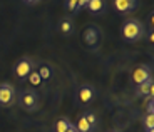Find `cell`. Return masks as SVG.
Listing matches in <instances>:
<instances>
[{
    "mask_svg": "<svg viewBox=\"0 0 154 132\" xmlns=\"http://www.w3.org/2000/svg\"><path fill=\"white\" fill-rule=\"evenodd\" d=\"M144 35V25L136 19H129L122 25V37L127 42H137Z\"/></svg>",
    "mask_w": 154,
    "mask_h": 132,
    "instance_id": "6da1fadb",
    "label": "cell"
},
{
    "mask_svg": "<svg viewBox=\"0 0 154 132\" xmlns=\"http://www.w3.org/2000/svg\"><path fill=\"white\" fill-rule=\"evenodd\" d=\"M15 100V89L10 84H0V105L8 107Z\"/></svg>",
    "mask_w": 154,
    "mask_h": 132,
    "instance_id": "7a4b0ae2",
    "label": "cell"
},
{
    "mask_svg": "<svg viewBox=\"0 0 154 132\" xmlns=\"http://www.w3.org/2000/svg\"><path fill=\"white\" fill-rule=\"evenodd\" d=\"M32 70H34V64H32L30 58H22V60H19L15 65V69H14V72H15V75L19 79H27L29 74H30Z\"/></svg>",
    "mask_w": 154,
    "mask_h": 132,
    "instance_id": "3957f363",
    "label": "cell"
},
{
    "mask_svg": "<svg viewBox=\"0 0 154 132\" xmlns=\"http://www.w3.org/2000/svg\"><path fill=\"white\" fill-rule=\"evenodd\" d=\"M20 104H22L23 109H27V110H35V109H37V104H38L37 94H35L34 90H27V92H23L22 99H20Z\"/></svg>",
    "mask_w": 154,
    "mask_h": 132,
    "instance_id": "277c9868",
    "label": "cell"
},
{
    "mask_svg": "<svg viewBox=\"0 0 154 132\" xmlns=\"http://www.w3.org/2000/svg\"><path fill=\"white\" fill-rule=\"evenodd\" d=\"M132 80H134L137 86L143 84V82H146V80H151V69L147 65L136 67V69L132 70Z\"/></svg>",
    "mask_w": 154,
    "mask_h": 132,
    "instance_id": "5b68a950",
    "label": "cell"
},
{
    "mask_svg": "<svg viewBox=\"0 0 154 132\" xmlns=\"http://www.w3.org/2000/svg\"><path fill=\"white\" fill-rule=\"evenodd\" d=\"M112 5L117 12L121 14H127V12H131L136 8L137 5V0H112Z\"/></svg>",
    "mask_w": 154,
    "mask_h": 132,
    "instance_id": "8992f818",
    "label": "cell"
},
{
    "mask_svg": "<svg viewBox=\"0 0 154 132\" xmlns=\"http://www.w3.org/2000/svg\"><path fill=\"white\" fill-rule=\"evenodd\" d=\"M77 99H79V102H82V104H89V102L94 99V89L89 86H82L81 89L77 90Z\"/></svg>",
    "mask_w": 154,
    "mask_h": 132,
    "instance_id": "52a82bcc",
    "label": "cell"
},
{
    "mask_svg": "<svg viewBox=\"0 0 154 132\" xmlns=\"http://www.w3.org/2000/svg\"><path fill=\"white\" fill-rule=\"evenodd\" d=\"M99 32H97V28H94V27H89L87 30L84 32V42L87 44V45H91V47H96L97 44H99Z\"/></svg>",
    "mask_w": 154,
    "mask_h": 132,
    "instance_id": "ba28073f",
    "label": "cell"
},
{
    "mask_svg": "<svg viewBox=\"0 0 154 132\" xmlns=\"http://www.w3.org/2000/svg\"><path fill=\"white\" fill-rule=\"evenodd\" d=\"M137 94H139V95H151V97H152V94H154L152 79H151V80L143 82V84H139V86H137Z\"/></svg>",
    "mask_w": 154,
    "mask_h": 132,
    "instance_id": "9c48e42d",
    "label": "cell"
},
{
    "mask_svg": "<svg viewBox=\"0 0 154 132\" xmlns=\"http://www.w3.org/2000/svg\"><path fill=\"white\" fill-rule=\"evenodd\" d=\"M87 7L92 14H100L102 8H104V0H89Z\"/></svg>",
    "mask_w": 154,
    "mask_h": 132,
    "instance_id": "30bf717a",
    "label": "cell"
},
{
    "mask_svg": "<svg viewBox=\"0 0 154 132\" xmlns=\"http://www.w3.org/2000/svg\"><path fill=\"white\" fill-rule=\"evenodd\" d=\"M72 28H74V25H72V20L70 19H62L60 23H59V30H60L62 34H70Z\"/></svg>",
    "mask_w": 154,
    "mask_h": 132,
    "instance_id": "8fae6325",
    "label": "cell"
},
{
    "mask_svg": "<svg viewBox=\"0 0 154 132\" xmlns=\"http://www.w3.org/2000/svg\"><path fill=\"white\" fill-rule=\"evenodd\" d=\"M77 132H91L92 130V127L87 124V121H85V117L82 116L81 119H79V122H77Z\"/></svg>",
    "mask_w": 154,
    "mask_h": 132,
    "instance_id": "7c38bea8",
    "label": "cell"
},
{
    "mask_svg": "<svg viewBox=\"0 0 154 132\" xmlns=\"http://www.w3.org/2000/svg\"><path fill=\"white\" fill-rule=\"evenodd\" d=\"M70 125H72V124H70L67 119H59L57 124H55V132H66Z\"/></svg>",
    "mask_w": 154,
    "mask_h": 132,
    "instance_id": "4fadbf2b",
    "label": "cell"
},
{
    "mask_svg": "<svg viewBox=\"0 0 154 132\" xmlns=\"http://www.w3.org/2000/svg\"><path fill=\"white\" fill-rule=\"evenodd\" d=\"M27 79H29V82H30L32 86H40V82H42V79H40V75H38L37 70H32Z\"/></svg>",
    "mask_w": 154,
    "mask_h": 132,
    "instance_id": "5bb4252c",
    "label": "cell"
},
{
    "mask_svg": "<svg viewBox=\"0 0 154 132\" xmlns=\"http://www.w3.org/2000/svg\"><path fill=\"white\" fill-rule=\"evenodd\" d=\"M37 72H38V75H40V79H42V80L50 79V74H52V70H50L47 65H42V67H40V70H37Z\"/></svg>",
    "mask_w": 154,
    "mask_h": 132,
    "instance_id": "9a60e30c",
    "label": "cell"
},
{
    "mask_svg": "<svg viewBox=\"0 0 154 132\" xmlns=\"http://www.w3.org/2000/svg\"><path fill=\"white\" fill-rule=\"evenodd\" d=\"M144 125H146V129L149 130V129H154V114L149 112L146 116V119H144Z\"/></svg>",
    "mask_w": 154,
    "mask_h": 132,
    "instance_id": "2e32d148",
    "label": "cell"
},
{
    "mask_svg": "<svg viewBox=\"0 0 154 132\" xmlns=\"http://www.w3.org/2000/svg\"><path fill=\"white\" fill-rule=\"evenodd\" d=\"M84 117H85V121H87V124L91 125V127H96V124H97V119H96V116H94L92 112H87Z\"/></svg>",
    "mask_w": 154,
    "mask_h": 132,
    "instance_id": "e0dca14e",
    "label": "cell"
},
{
    "mask_svg": "<svg viewBox=\"0 0 154 132\" xmlns=\"http://www.w3.org/2000/svg\"><path fill=\"white\" fill-rule=\"evenodd\" d=\"M67 8H69V10H75L77 8V0H67Z\"/></svg>",
    "mask_w": 154,
    "mask_h": 132,
    "instance_id": "ac0fdd59",
    "label": "cell"
},
{
    "mask_svg": "<svg viewBox=\"0 0 154 132\" xmlns=\"http://www.w3.org/2000/svg\"><path fill=\"white\" fill-rule=\"evenodd\" d=\"M87 2H89V0H77V7H79V8L85 7V5H87Z\"/></svg>",
    "mask_w": 154,
    "mask_h": 132,
    "instance_id": "d6986e66",
    "label": "cell"
},
{
    "mask_svg": "<svg viewBox=\"0 0 154 132\" xmlns=\"http://www.w3.org/2000/svg\"><path fill=\"white\" fill-rule=\"evenodd\" d=\"M66 132H77V129H75V127H74V125H70V127H69V129H67V130H66Z\"/></svg>",
    "mask_w": 154,
    "mask_h": 132,
    "instance_id": "ffe728a7",
    "label": "cell"
},
{
    "mask_svg": "<svg viewBox=\"0 0 154 132\" xmlns=\"http://www.w3.org/2000/svg\"><path fill=\"white\" fill-rule=\"evenodd\" d=\"M23 2H25V4H37L38 0H23Z\"/></svg>",
    "mask_w": 154,
    "mask_h": 132,
    "instance_id": "44dd1931",
    "label": "cell"
},
{
    "mask_svg": "<svg viewBox=\"0 0 154 132\" xmlns=\"http://www.w3.org/2000/svg\"><path fill=\"white\" fill-rule=\"evenodd\" d=\"M147 132H154V129H149V130H147Z\"/></svg>",
    "mask_w": 154,
    "mask_h": 132,
    "instance_id": "7402d4cb",
    "label": "cell"
}]
</instances>
